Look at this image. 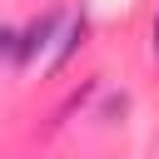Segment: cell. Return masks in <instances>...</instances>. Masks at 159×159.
<instances>
[{
    "mask_svg": "<svg viewBox=\"0 0 159 159\" xmlns=\"http://www.w3.org/2000/svg\"><path fill=\"white\" fill-rule=\"evenodd\" d=\"M55 25H60V15H55V10H50V15H40V20L20 35V55H15V65H30V60H35V55L55 40Z\"/></svg>",
    "mask_w": 159,
    "mask_h": 159,
    "instance_id": "1",
    "label": "cell"
},
{
    "mask_svg": "<svg viewBox=\"0 0 159 159\" xmlns=\"http://www.w3.org/2000/svg\"><path fill=\"white\" fill-rule=\"evenodd\" d=\"M75 45H84V20H75V25H70V35H65V45H60V55H55V65H65V60L75 55Z\"/></svg>",
    "mask_w": 159,
    "mask_h": 159,
    "instance_id": "2",
    "label": "cell"
},
{
    "mask_svg": "<svg viewBox=\"0 0 159 159\" xmlns=\"http://www.w3.org/2000/svg\"><path fill=\"white\" fill-rule=\"evenodd\" d=\"M154 55H159V15H154Z\"/></svg>",
    "mask_w": 159,
    "mask_h": 159,
    "instance_id": "3",
    "label": "cell"
}]
</instances>
